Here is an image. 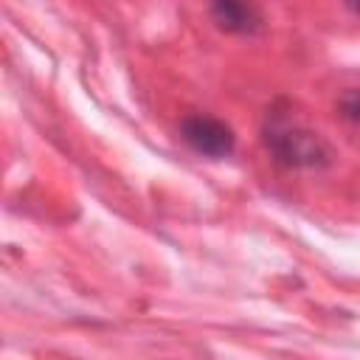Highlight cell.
<instances>
[{"instance_id":"7a4b0ae2","label":"cell","mask_w":360,"mask_h":360,"mask_svg":"<svg viewBox=\"0 0 360 360\" xmlns=\"http://www.w3.org/2000/svg\"><path fill=\"white\" fill-rule=\"evenodd\" d=\"M180 138L191 152H197L200 158H208V160H225L236 149L233 129L222 118H214L205 112L186 115L180 121Z\"/></svg>"},{"instance_id":"277c9868","label":"cell","mask_w":360,"mask_h":360,"mask_svg":"<svg viewBox=\"0 0 360 360\" xmlns=\"http://www.w3.org/2000/svg\"><path fill=\"white\" fill-rule=\"evenodd\" d=\"M338 112H340V118H346L349 124L360 127V90H357V87L346 90V93L338 98Z\"/></svg>"},{"instance_id":"5b68a950","label":"cell","mask_w":360,"mask_h":360,"mask_svg":"<svg viewBox=\"0 0 360 360\" xmlns=\"http://www.w3.org/2000/svg\"><path fill=\"white\" fill-rule=\"evenodd\" d=\"M346 6H349V8H352L357 17H360V0H346Z\"/></svg>"},{"instance_id":"6da1fadb","label":"cell","mask_w":360,"mask_h":360,"mask_svg":"<svg viewBox=\"0 0 360 360\" xmlns=\"http://www.w3.org/2000/svg\"><path fill=\"white\" fill-rule=\"evenodd\" d=\"M262 141L270 158L284 169L321 172L335 163V149L329 141L318 129L301 124L290 110H281V104L267 110Z\"/></svg>"},{"instance_id":"3957f363","label":"cell","mask_w":360,"mask_h":360,"mask_svg":"<svg viewBox=\"0 0 360 360\" xmlns=\"http://www.w3.org/2000/svg\"><path fill=\"white\" fill-rule=\"evenodd\" d=\"M211 20L219 31L236 37H256L264 31V14L250 0H211Z\"/></svg>"}]
</instances>
